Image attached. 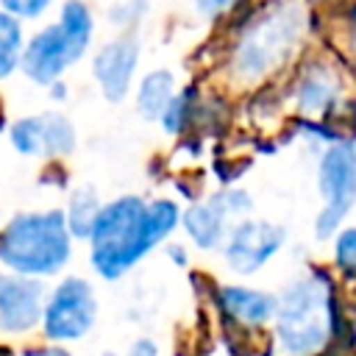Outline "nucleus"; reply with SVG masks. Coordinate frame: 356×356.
<instances>
[{"instance_id":"nucleus-1","label":"nucleus","mask_w":356,"mask_h":356,"mask_svg":"<svg viewBox=\"0 0 356 356\" xmlns=\"http://www.w3.org/2000/svg\"><path fill=\"white\" fill-rule=\"evenodd\" d=\"M181 225V209L175 200H142L139 195H122L100 206L89 231V261L103 281H120L134 270L156 245Z\"/></svg>"},{"instance_id":"nucleus-2","label":"nucleus","mask_w":356,"mask_h":356,"mask_svg":"<svg viewBox=\"0 0 356 356\" xmlns=\"http://www.w3.org/2000/svg\"><path fill=\"white\" fill-rule=\"evenodd\" d=\"M273 337L281 356H320L348 325L339 312L334 284L323 273L289 281L275 295Z\"/></svg>"},{"instance_id":"nucleus-3","label":"nucleus","mask_w":356,"mask_h":356,"mask_svg":"<svg viewBox=\"0 0 356 356\" xmlns=\"http://www.w3.org/2000/svg\"><path fill=\"white\" fill-rule=\"evenodd\" d=\"M72 259V236L58 209L22 211L0 231V267L28 278H53Z\"/></svg>"},{"instance_id":"nucleus-4","label":"nucleus","mask_w":356,"mask_h":356,"mask_svg":"<svg viewBox=\"0 0 356 356\" xmlns=\"http://www.w3.org/2000/svg\"><path fill=\"white\" fill-rule=\"evenodd\" d=\"M306 28L303 8L298 3H275L261 17H256L239 36L234 47L231 67L242 81H259L278 70L298 47Z\"/></svg>"},{"instance_id":"nucleus-5","label":"nucleus","mask_w":356,"mask_h":356,"mask_svg":"<svg viewBox=\"0 0 356 356\" xmlns=\"http://www.w3.org/2000/svg\"><path fill=\"white\" fill-rule=\"evenodd\" d=\"M95 31L92 11L81 0H64L61 14L53 25L42 28L19 53V70L39 86H50L72 67L89 47Z\"/></svg>"},{"instance_id":"nucleus-6","label":"nucleus","mask_w":356,"mask_h":356,"mask_svg":"<svg viewBox=\"0 0 356 356\" xmlns=\"http://www.w3.org/2000/svg\"><path fill=\"white\" fill-rule=\"evenodd\" d=\"M97 312L100 303L95 286L81 275H67L44 295L39 331L53 345H70L89 337L97 323Z\"/></svg>"},{"instance_id":"nucleus-7","label":"nucleus","mask_w":356,"mask_h":356,"mask_svg":"<svg viewBox=\"0 0 356 356\" xmlns=\"http://www.w3.org/2000/svg\"><path fill=\"white\" fill-rule=\"evenodd\" d=\"M317 178H320L317 184L323 195V209L317 214L314 234L317 239H331L342 228L356 195V161H353L350 139H337L325 147V153L320 156Z\"/></svg>"},{"instance_id":"nucleus-8","label":"nucleus","mask_w":356,"mask_h":356,"mask_svg":"<svg viewBox=\"0 0 356 356\" xmlns=\"http://www.w3.org/2000/svg\"><path fill=\"white\" fill-rule=\"evenodd\" d=\"M286 231L267 220H239L228 228L220 250L225 264L236 275H253L259 273L281 248H284Z\"/></svg>"},{"instance_id":"nucleus-9","label":"nucleus","mask_w":356,"mask_h":356,"mask_svg":"<svg viewBox=\"0 0 356 356\" xmlns=\"http://www.w3.org/2000/svg\"><path fill=\"white\" fill-rule=\"evenodd\" d=\"M250 211V197L242 189H225L203 203H192L186 211H181V225L192 245L200 250H214L222 245L231 217H242Z\"/></svg>"},{"instance_id":"nucleus-10","label":"nucleus","mask_w":356,"mask_h":356,"mask_svg":"<svg viewBox=\"0 0 356 356\" xmlns=\"http://www.w3.org/2000/svg\"><path fill=\"white\" fill-rule=\"evenodd\" d=\"M44 295L47 292L39 278L0 270V334L22 337L39 328Z\"/></svg>"},{"instance_id":"nucleus-11","label":"nucleus","mask_w":356,"mask_h":356,"mask_svg":"<svg viewBox=\"0 0 356 356\" xmlns=\"http://www.w3.org/2000/svg\"><path fill=\"white\" fill-rule=\"evenodd\" d=\"M8 136L22 156H67L75 150V128L58 111L22 117L11 125Z\"/></svg>"},{"instance_id":"nucleus-12","label":"nucleus","mask_w":356,"mask_h":356,"mask_svg":"<svg viewBox=\"0 0 356 356\" xmlns=\"http://www.w3.org/2000/svg\"><path fill=\"white\" fill-rule=\"evenodd\" d=\"M139 64V42L134 36H120L114 42H106L92 61V72L103 89V97L111 103H120L134 81Z\"/></svg>"},{"instance_id":"nucleus-13","label":"nucleus","mask_w":356,"mask_h":356,"mask_svg":"<svg viewBox=\"0 0 356 356\" xmlns=\"http://www.w3.org/2000/svg\"><path fill=\"white\" fill-rule=\"evenodd\" d=\"M220 309L239 325L245 328H261L273 320L275 312V295L256 289V286H242V284H225L217 292Z\"/></svg>"},{"instance_id":"nucleus-14","label":"nucleus","mask_w":356,"mask_h":356,"mask_svg":"<svg viewBox=\"0 0 356 356\" xmlns=\"http://www.w3.org/2000/svg\"><path fill=\"white\" fill-rule=\"evenodd\" d=\"M337 100H339V78L325 64L309 67L303 78L295 83V106L309 117L328 114L337 106Z\"/></svg>"},{"instance_id":"nucleus-15","label":"nucleus","mask_w":356,"mask_h":356,"mask_svg":"<svg viewBox=\"0 0 356 356\" xmlns=\"http://www.w3.org/2000/svg\"><path fill=\"white\" fill-rule=\"evenodd\" d=\"M172 95H175L172 72H167V70H153V72H147V75L142 78V83H139V92H136V111H139L145 120H159Z\"/></svg>"},{"instance_id":"nucleus-16","label":"nucleus","mask_w":356,"mask_h":356,"mask_svg":"<svg viewBox=\"0 0 356 356\" xmlns=\"http://www.w3.org/2000/svg\"><path fill=\"white\" fill-rule=\"evenodd\" d=\"M100 206L103 203H100V197H97V192L92 186H78L70 195L67 211H61V214H64V222H67V231H70L72 239H86L89 236Z\"/></svg>"},{"instance_id":"nucleus-17","label":"nucleus","mask_w":356,"mask_h":356,"mask_svg":"<svg viewBox=\"0 0 356 356\" xmlns=\"http://www.w3.org/2000/svg\"><path fill=\"white\" fill-rule=\"evenodd\" d=\"M22 44H25V39H22L19 19L0 8V81L8 78L17 70Z\"/></svg>"},{"instance_id":"nucleus-18","label":"nucleus","mask_w":356,"mask_h":356,"mask_svg":"<svg viewBox=\"0 0 356 356\" xmlns=\"http://www.w3.org/2000/svg\"><path fill=\"white\" fill-rule=\"evenodd\" d=\"M334 267L342 273L345 281H353L356 273V228H339L334 236Z\"/></svg>"},{"instance_id":"nucleus-19","label":"nucleus","mask_w":356,"mask_h":356,"mask_svg":"<svg viewBox=\"0 0 356 356\" xmlns=\"http://www.w3.org/2000/svg\"><path fill=\"white\" fill-rule=\"evenodd\" d=\"M189 114H192V92L186 89V92H178V95L170 97V103H167V108L161 111L159 120H161L167 134H181L189 122Z\"/></svg>"},{"instance_id":"nucleus-20","label":"nucleus","mask_w":356,"mask_h":356,"mask_svg":"<svg viewBox=\"0 0 356 356\" xmlns=\"http://www.w3.org/2000/svg\"><path fill=\"white\" fill-rule=\"evenodd\" d=\"M50 6V0H0V8L17 19H33L39 14H44Z\"/></svg>"},{"instance_id":"nucleus-21","label":"nucleus","mask_w":356,"mask_h":356,"mask_svg":"<svg viewBox=\"0 0 356 356\" xmlns=\"http://www.w3.org/2000/svg\"><path fill=\"white\" fill-rule=\"evenodd\" d=\"M125 356H161V350H159V342H156V339L139 337V339H134V342L128 345Z\"/></svg>"},{"instance_id":"nucleus-22","label":"nucleus","mask_w":356,"mask_h":356,"mask_svg":"<svg viewBox=\"0 0 356 356\" xmlns=\"http://www.w3.org/2000/svg\"><path fill=\"white\" fill-rule=\"evenodd\" d=\"M236 0H195V8L203 14V17H217L222 11H228Z\"/></svg>"},{"instance_id":"nucleus-23","label":"nucleus","mask_w":356,"mask_h":356,"mask_svg":"<svg viewBox=\"0 0 356 356\" xmlns=\"http://www.w3.org/2000/svg\"><path fill=\"white\" fill-rule=\"evenodd\" d=\"M25 356H75L72 350H67L64 345H39V348H33V350H25Z\"/></svg>"},{"instance_id":"nucleus-24","label":"nucleus","mask_w":356,"mask_h":356,"mask_svg":"<svg viewBox=\"0 0 356 356\" xmlns=\"http://www.w3.org/2000/svg\"><path fill=\"white\" fill-rule=\"evenodd\" d=\"M100 356H120V353H114V350H103Z\"/></svg>"}]
</instances>
